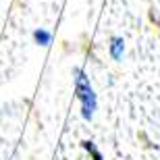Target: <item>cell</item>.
I'll return each instance as SVG.
<instances>
[{
    "instance_id": "1",
    "label": "cell",
    "mask_w": 160,
    "mask_h": 160,
    "mask_svg": "<svg viewBox=\"0 0 160 160\" xmlns=\"http://www.w3.org/2000/svg\"><path fill=\"white\" fill-rule=\"evenodd\" d=\"M73 79H75V96L81 104V117L85 121H92L96 106H98V98H96V92L89 83V77L83 73V69L75 67L73 69Z\"/></svg>"
},
{
    "instance_id": "2",
    "label": "cell",
    "mask_w": 160,
    "mask_h": 160,
    "mask_svg": "<svg viewBox=\"0 0 160 160\" xmlns=\"http://www.w3.org/2000/svg\"><path fill=\"white\" fill-rule=\"evenodd\" d=\"M108 52H110V58L112 60H121L125 54V40L119 36L110 38V44H108Z\"/></svg>"
},
{
    "instance_id": "3",
    "label": "cell",
    "mask_w": 160,
    "mask_h": 160,
    "mask_svg": "<svg viewBox=\"0 0 160 160\" xmlns=\"http://www.w3.org/2000/svg\"><path fill=\"white\" fill-rule=\"evenodd\" d=\"M33 42H36L38 46H50L52 44V33L48 29H44V27H38L33 31Z\"/></svg>"
},
{
    "instance_id": "4",
    "label": "cell",
    "mask_w": 160,
    "mask_h": 160,
    "mask_svg": "<svg viewBox=\"0 0 160 160\" xmlns=\"http://www.w3.org/2000/svg\"><path fill=\"white\" fill-rule=\"evenodd\" d=\"M81 148L85 150L89 156H92V160H104V156H102L100 148H98V146H96L92 139H83V142H81Z\"/></svg>"
},
{
    "instance_id": "5",
    "label": "cell",
    "mask_w": 160,
    "mask_h": 160,
    "mask_svg": "<svg viewBox=\"0 0 160 160\" xmlns=\"http://www.w3.org/2000/svg\"><path fill=\"white\" fill-rule=\"evenodd\" d=\"M150 19H152V23H156V25H160V17L156 15L154 11H150Z\"/></svg>"
}]
</instances>
